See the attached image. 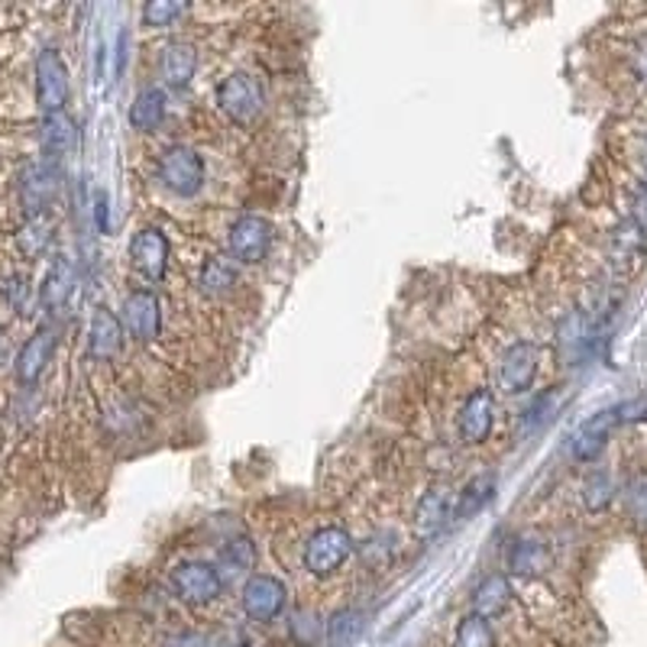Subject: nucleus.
Listing matches in <instances>:
<instances>
[{
  "label": "nucleus",
  "mask_w": 647,
  "mask_h": 647,
  "mask_svg": "<svg viewBox=\"0 0 647 647\" xmlns=\"http://www.w3.org/2000/svg\"><path fill=\"white\" fill-rule=\"evenodd\" d=\"M227 247H230V256L237 263H247V266H256L266 260L269 247H273V227L269 220L256 217V214H243L230 224V233H227Z\"/></svg>",
  "instance_id": "6e6552de"
},
{
  "label": "nucleus",
  "mask_w": 647,
  "mask_h": 647,
  "mask_svg": "<svg viewBox=\"0 0 647 647\" xmlns=\"http://www.w3.org/2000/svg\"><path fill=\"white\" fill-rule=\"evenodd\" d=\"M505 563H508V573H515V576H541L551 566V551H548L544 541L522 538V541L512 544Z\"/></svg>",
  "instance_id": "4be33fe9"
},
{
  "label": "nucleus",
  "mask_w": 647,
  "mask_h": 647,
  "mask_svg": "<svg viewBox=\"0 0 647 647\" xmlns=\"http://www.w3.org/2000/svg\"><path fill=\"white\" fill-rule=\"evenodd\" d=\"M635 72L647 82V36H642L638 46H635Z\"/></svg>",
  "instance_id": "c9c22d12"
},
{
  "label": "nucleus",
  "mask_w": 647,
  "mask_h": 647,
  "mask_svg": "<svg viewBox=\"0 0 647 647\" xmlns=\"http://www.w3.org/2000/svg\"><path fill=\"white\" fill-rule=\"evenodd\" d=\"M556 344H560V354H566V357H579L583 354V347L589 344V331H586L579 314H573V317H566L560 324V340Z\"/></svg>",
  "instance_id": "c756f323"
},
{
  "label": "nucleus",
  "mask_w": 647,
  "mask_h": 647,
  "mask_svg": "<svg viewBox=\"0 0 647 647\" xmlns=\"http://www.w3.org/2000/svg\"><path fill=\"white\" fill-rule=\"evenodd\" d=\"M495 424V395L492 388H476L466 402H463L460 415H457V431H460L463 444H486Z\"/></svg>",
  "instance_id": "9b49d317"
},
{
  "label": "nucleus",
  "mask_w": 647,
  "mask_h": 647,
  "mask_svg": "<svg viewBox=\"0 0 647 647\" xmlns=\"http://www.w3.org/2000/svg\"><path fill=\"white\" fill-rule=\"evenodd\" d=\"M266 104V94H263V85L247 75V72H233L220 82L217 88V107L233 120V123H250L260 117Z\"/></svg>",
  "instance_id": "39448f33"
},
{
  "label": "nucleus",
  "mask_w": 647,
  "mask_h": 647,
  "mask_svg": "<svg viewBox=\"0 0 647 647\" xmlns=\"http://www.w3.org/2000/svg\"><path fill=\"white\" fill-rule=\"evenodd\" d=\"M123 324L113 311L107 308H97L92 317V327H88V357L94 363H107L120 354L123 347Z\"/></svg>",
  "instance_id": "4468645a"
},
{
  "label": "nucleus",
  "mask_w": 647,
  "mask_h": 647,
  "mask_svg": "<svg viewBox=\"0 0 647 647\" xmlns=\"http://www.w3.org/2000/svg\"><path fill=\"white\" fill-rule=\"evenodd\" d=\"M3 357H7V334H3V327H0V363H3Z\"/></svg>",
  "instance_id": "e433bc0d"
},
{
  "label": "nucleus",
  "mask_w": 647,
  "mask_h": 647,
  "mask_svg": "<svg viewBox=\"0 0 647 647\" xmlns=\"http://www.w3.org/2000/svg\"><path fill=\"white\" fill-rule=\"evenodd\" d=\"M185 10V3H176V0H153L143 7V23L146 26H172Z\"/></svg>",
  "instance_id": "2f4dec72"
},
{
  "label": "nucleus",
  "mask_w": 647,
  "mask_h": 647,
  "mask_svg": "<svg viewBox=\"0 0 647 647\" xmlns=\"http://www.w3.org/2000/svg\"><path fill=\"white\" fill-rule=\"evenodd\" d=\"M204 159L188 146H169L159 156V182L179 197H191L204 188Z\"/></svg>",
  "instance_id": "423d86ee"
},
{
  "label": "nucleus",
  "mask_w": 647,
  "mask_h": 647,
  "mask_svg": "<svg viewBox=\"0 0 647 647\" xmlns=\"http://www.w3.org/2000/svg\"><path fill=\"white\" fill-rule=\"evenodd\" d=\"M0 291H3V301H7L16 314H29V301H33V285H29V278L26 276L3 278Z\"/></svg>",
  "instance_id": "7c9ffc66"
},
{
  "label": "nucleus",
  "mask_w": 647,
  "mask_h": 647,
  "mask_svg": "<svg viewBox=\"0 0 647 647\" xmlns=\"http://www.w3.org/2000/svg\"><path fill=\"white\" fill-rule=\"evenodd\" d=\"M197 72V49L185 43V39H176L163 49V85L172 88V92H182L191 85Z\"/></svg>",
  "instance_id": "a211bd4d"
},
{
  "label": "nucleus",
  "mask_w": 647,
  "mask_h": 647,
  "mask_svg": "<svg viewBox=\"0 0 647 647\" xmlns=\"http://www.w3.org/2000/svg\"><path fill=\"white\" fill-rule=\"evenodd\" d=\"M454 508H457V502H454L444 489L424 492L421 502H418V508H415V528H418V535H421V538L441 535L444 525L454 518Z\"/></svg>",
  "instance_id": "6ab92c4d"
},
{
  "label": "nucleus",
  "mask_w": 647,
  "mask_h": 647,
  "mask_svg": "<svg viewBox=\"0 0 647 647\" xmlns=\"http://www.w3.org/2000/svg\"><path fill=\"white\" fill-rule=\"evenodd\" d=\"M56 344H59L56 331H52V327H39V331L20 347L13 370H16V379H20L23 385H33V382L46 372V367H49L52 357H56Z\"/></svg>",
  "instance_id": "ddd939ff"
},
{
  "label": "nucleus",
  "mask_w": 647,
  "mask_h": 647,
  "mask_svg": "<svg viewBox=\"0 0 647 647\" xmlns=\"http://www.w3.org/2000/svg\"><path fill=\"white\" fill-rule=\"evenodd\" d=\"M39 146L43 156L49 159H62L79 146V123L62 110V113H46L39 120Z\"/></svg>",
  "instance_id": "dca6fc26"
},
{
  "label": "nucleus",
  "mask_w": 647,
  "mask_h": 647,
  "mask_svg": "<svg viewBox=\"0 0 647 647\" xmlns=\"http://www.w3.org/2000/svg\"><path fill=\"white\" fill-rule=\"evenodd\" d=\"M75 263L69 260V256H56L52 260V266H49V273L43 278V285H39V304L46 308V311H59V308H65V301L72 298V291H75Z\"/></svg>",
  "instance_id": "f3484780"
},
{
  "label": "nucleus",
  "mask_w": 647,
  "mask_h": 647,
  "mask_svg": "<svg viewBox=\"0 0 647 647\" xmlns=\"http://www.w3.org/2000/svg\"><path fill=\"white\" fill-rule=\"evenodd\" d=\"M166 104H169V97L163 88H156V85L143 88L130 104V127L140 133H156V127L166 117Z\"/></svg>",
  "instance_id": "412c9836"
},
{
  "label": "nucleus",
  "mask_w": 647,
  "mask_h": 647,
  "mask_svg": "<svg viewBox=\"0 0 647 647\" xmlns=\"http://www.w3.org/2000/svg\"><path fill=\"white\" fill-rule=\"evenodd\" d=\"M612 499H615V482H612V476L602 472V469L589 472L586 482H583V505H586L589 512H602V508H609Z\"/></svg>",
  "instance_id": "c85d7f7f"
},
{
  "label": "nucleus",
  "mask_w": 647,
  "mask_h": 647,
  "mask_svg": "<svg viewBox=\"0 0 647 647\" xmlns=\"http://www.w3.org/2000/svg\"><path fill=\"white\" fill-rule=\"evenodd\" d=\"M94 217H97V230H107V194L104 191L94 194Z\"/></svg>",
  "instance_id": "f704fd0d"
},
{
  "label": "nucleus",
  "mask_w": 647,
  "mask_h": 647,
  "mask_svg": "<svg viewBox=\"0 0 647 647\" xmlns=\"http://www.w3.org/2000/svg\"><path fill=\"white\" fill-rule=\"evenodd\" d=\"M350 554H354V538L340 525H327L308 538V544L301 551V563L311 576L327 579L350 560Z\"/></svg>",
  "instance_id": "f257e3e1"
},
{
  "label": "nucleus",
  "mask_w": 647,
  "mask_h": 647,
  "mask_svg": "<svg viewBox=\"0 0 647 647\" xmlns=\"http://www.w3.org/2000/svg\"><path fill=\"white\" fill-rule=\"evenodd\" d=\"M52 220L49 214H36V217H26L16 230V250L26 256V260H39L49 243H52Z\"/></svg>",
  "instance_id": "5701e85b"
},
{
  "label": "nucleus",
  "mask_w": 647,
  "mask_h": 647,
  "mask_svg": "<svg viewBox=\"0 0 647 647\" xmlns=\"http://www.w3.org/2000/svg\"><path fill=\"white\" fill-rule=\"evenodd\" d=\"M59 188H62L59 159L39 156V159L26 163V169L20 172V204H23L26 217L49 214V207L59 197Z\"/></svg>",
  "instance_id": "f03ea898"
},
{
  "label": "nucleus",
  "mask_w": 647,
  "mask_h": 647,
  "mask_svg": "<svg viewBox=\"0 0 647 647\" xmlns=\"http://www.w3.org/2000/svg\"><path fill=\"white\" fill-rule=\"evenodd\" d=\"M172 589L176 596L188 606H207L214 599H220L224 592V579L217 573L214 563L204 560H185L172 570Z\"/></svg>",
  "instance_id": "0eeeda50"
},
{
  "label": "nucleus",
  "mask_w": 647,
  "mask_h": 647,
  "mask_svg": "<svg viewBox=\"0 0 647 647\" xmlns=\"http://www.w3.org/2000/svg\"><path fill=\"white\" fill-rule=\"evenodd\" d=\"M508 602H512V583H508L505 573H489L472 589V615L495 619L508 609Z\"/></svg>",
  "instance_id": "aec40b11"
},
{
  "label": "nucleus",
  "mask_w": 647,
  "mask_h": 647,
  "mask_svg": "<svg viewBox=\"0 0 647 647\" xmlns=\"http://www.w3.org/2000/svg\"><path fill=\"white\" fill-rule=\"evenodd\" d=\"M33 75H36V104L46 113H62L72 94V82H69V65L62 59L59 49H39L36 62H33Z\"/></svg>",
  "instance_id": "7ed1b4c3"
},
{
  "label": "nucleus",
  "mask_w": 647,
  "mask_h": 647,
  "mask_svg": "<svg viewBox=\"0 0 647 647\" xmlns=\"http://www.w3.org/2000/svg\"><path fill=\"white\" fill-rule=\"evenodd\" d=\"M233 285H237V266H233L230 260H220V256H214V260H207V263L201 266L197 288H201L204 295L217 298V295H227Z\"/></svg>",
  "instance_id": "bb28decb"
},
{
  "label": "nucleus",
  "mask_w": 647,
  "mask_h": 647,
  "mask_svg": "<svg viewBox=\"0 0 647 647\" xmlns=\"http://www.w3.org/2000/svg\"><path fill=\"white\" fill-rule=\"evenodd\" d=\"M619 421H622L619 408H606V411L592 415L589 421H583V428L573 438V457L576 460H596L606 451V441H609V434Z\"/></svg>",
  "instance_id": "2eb2a0df"
},
{
  "label": "nucleus",
  "mask_w": 647,
  "mask_h": 647,
  "mask_svg": "<svg viewBox=\"0 0 647 647\" xmlns=\"http://www.w3.org/2000/svg\"><path fill=\"white\" fill-rule=\"evenodd\" d=\"M645 169H647V143H645Z\"/></svg>",
  "instance_id": "4c0bfd02"
},
{
  "label": "nucleus",
  "mask_w": 647,
  "mask_h": 647,
  "mask_svg": "<svg viewBox=\"0 0 647 647\" xmlns=\"http://www.w3.org/2000/svg\"><path fill=\"white\" fill-rule=\"evenodd\" d=\"M454 647H495L492 622L469 612L460 625H457V632H454Z\"/></svg>",
  "instance_id": "cd10ccee"
},
{
  "label": "nucleus",
  "mask_w": 647,
  "mask_h": 647,
  "mask_svg": "<svg viewBox=\"0 0 647 647\" xmlns=\"http://www.w3.org/2000/svg\"><path fill=\"white\" fill-rule=\"evenodd\" d=\"M120 324L123 331L140 340V344H149L159 337V327H163V311H159V298L146 288L140 291H130L123 308H120Z\"/></svg>",
  "instance_id": "1a4fd4ad"
},
{
  "label": "nucleus",
  "mask_w": 647,
  "mask_h": 647,
  "mask_svg": "<svg viewBox=\"0 0 647 647\" xmlns=\"http://www.w3.org/2000/svg\"><path fill=\"white\" fill-rule=\"evenodd\" d=\"M538 360H541V354H538L535 344H528V340L512 344L505 350V357H502V367H499L502 392H508V395L528 392L531 382H535V375H538Z\"/></svg>",
  "instance_id": "f8f14e48"
},
{
  "label": "nucleus",
  "mask_w": 647,
  "mask_h": 647,
  "mask_svg": "<svg viewBox=\"0 0 647 647\" xmlns=\"http://www.w3.org/2000/svg\"><path fill=\"white\" fill-rule=\"evenodd\" d=\"M240 606H243V615L256 625H269L276 622L278 615L285 612L288 606V589L285 583L269 576V573H253L243 589H240Z\"/></svg>",
  "instance_id": "20e7f679"
},
{
  "label": "nucleus",
  "mask_w": 647,
  "mask_h": 647,
  "mask_svg": "<svg viewBox=\"0 0 647 647\" xmlns=\"http://www.w3.org/2000/svg\"><path fill=\"white\" fill-rule=\"evenodd\" d=\"M492 495H495V476H492V472L472 476V479L466 482V489L460 492V499H457L454 518H457V522H466V518L479 515V512L492 502Z\"/></svg>",
  "instance_id": "393cba45"
},
{
  "label": "nucleus",
  "mask_w": 647,
  "mask_h": 647,
  "mask_svg": "<svg viewBox=\"0 0 647 647\" xmlns=\"http://www.w3.org/2000/svg\"><path fill=\"white\" fill-rule=\"evenodd\" d=\"M127 56H130V33H127V29H120V36H117V65H113V79H120V75H123V69H127Z\"/></svg>",
  "instance_id": "72a5a7b5"
},
{
  "label": "nucleus",
  "mask_w": 647,
  "mask_h": 647,
  "mask_svg": "<svg viewBox=\"0 0 647 647\" xmlns=\"http://www.w3.org/2000/svg\"><path fill=\"white\" fill-rule=\"evenodd\" d=\"M253 563H256L253 544H250L247 538H233V541H227V544L220 548L217 573H220V579H224V576H250Z\"/></svg>",
  "instance_id": "a878e982"
},
{
  "label": "nucleus",
  "mask_w": 647,
  "mask_h": 647,
  "mask_svg": "<svg viewBox=\"0 0 647 647\" xmlns=\"http://www.w3.org/2000/svg\"><path fill=\"white\" fill-rule=\"evenodd\" d=\"M327 645L331 647H350L357 645L367 635V612L360 609H340L327 619Z\"/></svg>",
  "instance_id": "b1692460"
},
{
  "label": "nucleus",
  "mask_w": 647,
  "mask_h": 647,
  "mask_svg": "<svg viewBox=\"0 0 647 647\" xmlns=\"http://www.w3.org/2000/svg\"><path fill=\"white\" fill-rule=\"evenodd\" d=\"M169 237L159 227H143L130 240V263L133 269L149 281H163L169 273Z\"/></svg>",
  "instance_id": "9d476101"
},
{
  "label": "nucleus",
  "mask_w": 647,
  "mask_h": 647,
  "mask_svg": "<svg viewBox=\"0 0 647 647\" xmlns=\"http://www.w3.org/2000/svg\"><path fill=\"white\" fill-rule=\"evenodd\" d=\"M625 508L628 515L638 522V525H647V476L635 479L625 492Z\"/></svg>",
  "instance_id": "473e14b6"
}]
</instances>
